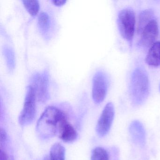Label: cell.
Returning <instances> with one entry per match:
<instances>
[{
	"label": "cell",
	"mask_w": 160,
	"mask_h": 160,
	"mask_svg": "<svg viewBox=\"0 0 160 160\" xmlns=\"http://www.w3.org/2000/svg\"><path fill=\"white\" fill-rule=\"evenodd\" d=\"M36 100L37 96L35 89L30 85L27 89L23 110L18 118L20 125H28L34 120L36 115Z\"/></svg>",
	"instance_id": "cell-4"
},
{
	"label": "cell",
	"mask_w": 160,
	"mask_h": 160,
	"mask_svg": "<svg viewBox=\"0 0 160 160\" xmlns=\"http://www.w3.org/2000/svg\"><path fill=\"white\" fill-rule=\"evenodd\" d=\"M65 149L59 143L54 144L50 149V160H65Z\"/></svg>",
	"instance_id": "cell-13"
},
{
	"label": "cell",
	"mask_w": 160,
	"mask_h": 160,
	"mask_svg": "<svg viewBox=\"0 0 160 160\" xmlns=\"http://www.w3.org/2000/svg\"><path fill=\"white\" fill-rule=\"evenodd\" d=\"M136 18L134 12L130 8L122 9L119 12L118 25L121 36L132 44L134 34Z\"/></svg>",
	"instance_id": "cell-3"
},
{
	"label": "cell",
	"mask_w": 160,
	"mask_h": 160,
	"mask_svg": "<svg viewBox=\"0 0 160 160\" xmlns=\"http://www.w3.org/2000/svg\"><path fill=\"white\" fill-rule=\"evenodd\" d=\"M108 88L106 75L99 71L94 75L92 80V97L94 102L100 104L104 100Z\"/></svg>",
	"instance_id": "cell-5"
},
{
	"label": "cell",
	"mask_w": 160,
	"mask_h": 160,
	"mask_svg": "<svg viewBox=\"0 0 160 160\" xmlns=\"http://www.w3.org/2000/svg\"><path fill=\"white\" fill-rule=\"evenodd\" d=\"M44 160H48V159H45Z\"/></svg>",
	"instance_id": "cell-22"
},
{
	"label": "cell",
	"mask_w": 160,
	"mask_h": 160,
	"mask_svg": "<svg viewBox=\"0 0 160 160\" xmlns=\"http://www.w3.org/2000/svg\"><path fill=\"white\" fill-rule=\"evenodd\" d=\"M10 160H13V158H11L10 159Z\"/></svg>",
	"instance_id": "cell-21"
},
{
	"label": "cell",
	"mask_w": 160,
	"mask_h": 160,
	"mask_svg": "<svg viewBox=\"0 0 160 160\" xmlns=\"http://www.w3.org/2000/svg\"><path fill=\"white\" fill-rule=\"evenodd\" d=\"M158 34V23L156 20L152 19L142 31L139 44L144 47L151 46L155 42Z\"/></svg>",
	"instance_id": "cell-8"
},
{
	"label": "cell",
	"mask_w": 160,
	"mask_h": 160,
	"mask_svg": "<svg viewBox=\"0 0 160 160\" xmlns=\"http://www.w3.org/2000/svg\"></svg>",
	"instance_id": "cell-23"
},
{
	"label": "cell",
	"mask_w": 160,
	"mask_h": 160,
	"mask_svg": "<svg viewBox=\"0 0 160 160\" xmlns=\"http://www.w3.org/2000/svg\"><path fill=\"white\" fill-rule=\"evenodd\" d=\"M6 139H7V133L4 129L1 128L0 131V140H1V145L6 142Z\"/></svg>",
	"instance_id": "cell-18"
},
{
	"label": "cell",
	"mask_w": 160,
	"mask_h": 160,
	"mask_svg": "<svg viewBox=\"0 0 160 160\" xmlns=\"http://www.w3.org/2000/svg\"><path fill=\"white\" fill-rule=\"evenodd\" d=\"M67 121L63 111L56 107H48L38 120L37 132L43 138L52 137L58 134L61 127Z\"/></svg>",
	"instance_id": "cell-1"
},
{
	"label": "cell",
	"mask_w": 160,
	"mask_h": 160,
	"mask_svg": "<svg viewBox=\"0 0 160 160\" xmlns=\"http://www.w3.org/2000/svg\"><path fill=\"white\" fill-rule=\"evenodd\" d=\"M108 152L103 148L97 147L92 152L91 160H109Z\"/></svg>",
	"instance_id": "cell-16"
},
{
	"label": "cell",
	"mask_w": 160,
	"mask_h": 160,
	"mask_svg": "<svg viewBox=\"0 0 160 160\" xmlns=\"http://www.w3.org/2000/svg\"><path fill=\"white\" fill-rule=\"evenodd\" d=\"M24 7L29 13L32 16H36L40 10V4L36 0H24L22 1Z\"/></svg>",
	"instance_id": "cell-15"
},
{
	"label": "cell",
	"mask_w": 160,
	"mask_h": 160,
	"mask_svg": "<svg viewBox=\"0 0 160 160\" xmlns=\"http://www.w3.org/2000/svg\"><path fill=\"white\" fill-rule=\"evenodd\" d=\"M59 137L65 142H72L76 140L78 133L73 126L68 121L62 124L59 131Z\"/></svg>",
	"instance_id": "cell-10"
},
{
	"label": "cell",
	"mask_w": 160,
	"mask_h": 160,
	"mask_svg": "<svg viewBox=\"0 0 160 160\" xmlns=\"http://www.w3.org/2000/svg\"><path fill=\"white\" fill-rule=\"evenodd\" d=\"M48 74L47 72L42 74L36 73L33 76L32 86L36 92L37 99L41 102H44L48 97Z\"/></svg>",
	"instance_id": "cell-7"
},
{
	"label": "cell",
	"mask_w": 160,
	"mask_h": 160,
	"mask_svg": "<svg viewBox=\"0 0 160 160\" xmlns=\"http://www.w3.org/2000/svg\"><path fill=\"white\" fill-rule=\"evenodd\" d=\"M0 155H1V158H0L1 160H8V155H7L6 152L4 151L1 149Z\"/></svg>",
	"instance_id": "cell-20"
},
{
	"label": "cell",
	"mask_w": 160,
	"mask_h": 160,
	"mask_svg": "<svg viewBox=\"0 0 160 160\" xmlns=\"http://www.w3.org/2000/svg\"><path fill=\"white\" fill-rule=\"evenodd\" d=\"M3 55L8 69L11 72L15 68L16 60L14 52L12 48L5 46L3 48Z\"/></svg>",
	"instance_id": "cell-14"
},
{
	"label": "cell",
	"mask_w": 160,
	"mask_h": 160,
	"mask_svg": "<svg viewBox=\"0 0 160 160\" xmlns=\"http://www.w3.org/2000/svg\"><path fill=\"white\" fill-rule=\"evenodd\" d=\"M153 11L151 9L144 10L140 12L138 23L137 30L138 33H141L146 26L153 19Z\"/></svg>",
	"instance_id": "cell-12"
},
{
	"label": "cell",
	"mask_w": 160,
	"mask_h": 160,
	"mask_svg": "<svg viewBox=\"0 0 160 160\" xmlns=\"http://www.w3.org/2000/svg\"><path fill=\"white\" fill-rule=\"evenodd\" d=\"M129 133L135 144L143 147L146 142V132L142 123L138 120H134L130 123Z\"/></svg>",
	"instance_id": "cell-9"
},
{
	"label": "cell",
	"mask_w": 160,
	"mask_h": 160,
	"mask_svg": "<svg viewBox=\"0 0 160 160\" xmlns=\"http://www.w3.org/2000/svg\"><path fill=\"white\" fill-rule=\"evenodd\" d=\"M67 2V1L65 0H54L52 1V2L54 3V5L58 6H62L65 4Z\"/></svg>",
	"instance_id": "cell-19"
},
{
	"label": "cell",
	"mask_w": 160,
	"mask_h": 160,
	"mask_svg": "<svg viewBox=\"0 0 160 160\" xmlns=\"http://www.w3.org/2000/svg\"><path fill=\"white\" fill-rule=\"evenodd\" d=\"M115 116V109L113 104L108 102L105 106L97 122L96 132L101 137L105 136L108 133L112 126Z\"/></svg>",
	"instance_id": "cell-6"
},
{
	"label": "cell",
	"mask_w": 160,
	"mask_h": 160,
	"mask_svg": "<svg viewBox=\"0 0 160 160\" xmlns=\"http://www.w3.org/2000/svg\"><path fill=\"white\" fill-rule=\"evenodd\" d=\"M149 82L148 76L143 69L138 68L133 74L131 82V96L136 105L143 103L148 97Z\"/></svg>",
	"instance_id": "cell-2"
},
{
	"label": "cell",
	"mask_w": 160,
	"mask_h": 160,
	"mask_svg": "<svg viewBox=\"0 0 160 160\" xmlns=\"http://www.w3.org/2000/svg\"><path fill=\"white\" fill-rule=\"evenodd\" d=\"M146 62L150 66H160V42H155L151 46L146 57Z\"/></svg>",
	"instance_id": "cell-11"
},
{
	"label": "cell",
	"mask_w": 160,
	"mask_h": 160,
	"mask_svg": "<svg viewBox=\"0 0 160 160\" xmlns=\"http://www.w3.org/2000/svg\"><path fill=\"white\" fill-rule=\"evenodd\" d=\"M50 23V18L48 15L45 12H41L38 17V25L43 32H46L48 30Z\"/></svg>",
	"instance_id": "cell-17"
}]
</instances>
